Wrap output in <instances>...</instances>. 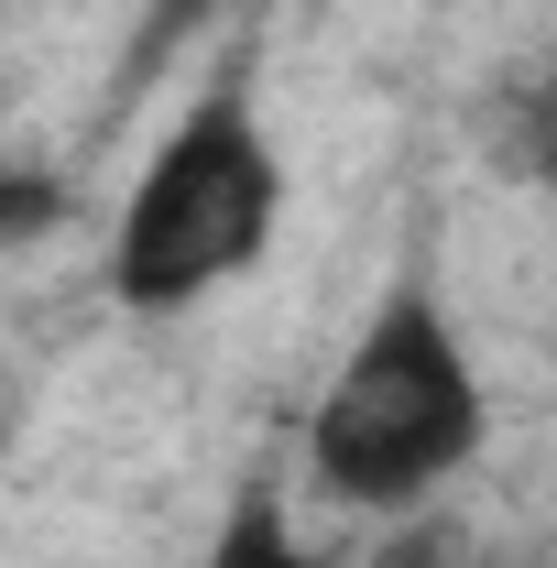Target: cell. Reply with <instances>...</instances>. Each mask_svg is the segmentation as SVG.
<instances>
[{
    "label": "cell",
    "mask_w": 557,
    "mask_h": 568,
    "mask_svg": "<svg viewBox=\"0 0 557 568\" xmlns=\"http://www.w3.org/2000/svg\"><path fill=\"white\" fill-rule=\"evenodd\" d=\"M482 437H492V394L459 317L426 284H394L306 416V470L350 514H405V503L448 493L482 459Z\"/></svg>",
    "instance_id": "1"
},
{
    "label": "cell",
    "mask_w": 557,
    "mask_h": 568,
    "mask_svg": "<svg viewBox=\"0 0 557 568\" xmlns=\"http://www.w3.org/2000/svg\"><path fill=\"white\" fill-rule=\"evenodd\" d=\"M274 219H284L274 142H263L241 88H209L175 132L142 153L132 197L110 219V295L132 317H175V306L219 295L230 274H252L263 241H274Z\"/></svg>",
    "instance_id": "2"
},
{
    "label": "cell",
    "mask_w": 557,
    "mask_h": 568,
    "mask_svg": "<svg viewBox=\"0 0 557 568\" xmlns=\"http://www.w3.org/2000/svg\"><path fill=\"white\" fill-rule=\"evenodd\" d=\"M492 153H503L514 175L557 186V77H536V88H503V110H492Z\"/></svg>",
    "instance_id": "3"
},
{
    "label": "cell",
    "mask_w": 557,
    "mask_h": 568,
    "mask_svg": "<svg viewBox=\"0 0 557 568\" xmlns=\"http://www.w3.org/2000/svg\"><path fill=\"white\" fill-rule=\"evenodd\" d=\"M198 568H317V558L295 547V525H284L274 503L252 493V503H241V514H230V525H219V547H209V558H198Z\"/></svg>",
    "instance_id": "4"
}]
</instances>
